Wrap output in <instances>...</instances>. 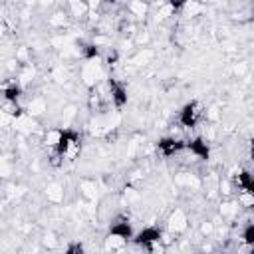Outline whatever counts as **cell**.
<instances>
[{"label":"cell","instance_id":"cell-3","mask_svg":"<svg viewBox=\"0 0 254 254\" xmlns=\"http://www.w3.org/2000/svg\"><path fill=\"white\" fill-rule=\"evenodd\" d=\"M135 244L137 246H141V248H145L147 244H153V242H163V232L157 228V226H147V228H143V230H139L137 234H135Z\"/></svg>","mask_w":254,"mask_h":254},{"label":"cell","instance_id":"cell-6","mask_svg":"<svg viewBox=\"0 0 254 254\" xmlns=\"http://www.w3.org/2000/svg\"><path fill=\"white\" fill-rule=\"evenodd\" d=\"M232 187L234 189H238V190H250V192H254V183H252V175L248 173V171H240V173H236L234 177H232Z\"/></svg>","mask_w":254,"mask_h":254},{"label":"cell","instance_id":"cell-16","mask_svg":"<svg viewBox=\"0 0 254 254\" xmlns=\"http://www.w3.org/2000/svg\"><path fill=\"white\" fill-rule=\"evenodd\" d=\"M101 2H105V4H115L117 0H101Z\"/></svg>","mask_w":254,"mask_h":254},{"label":"cell","instance_id":"cell-8","mask_svg":"<svg viewBox=\"0 0 254 254\" xmlns=\"http://www.w3.org/2000/svg\"><path fill=\"white\" fill-rule=\"evenodd\" d=\"M20 95H22V87H20V83H16V81H8V83H4V85L0 87V97L18 101Z\"/></svg>","mask_w":254,"mask_h":254},{"label":"cell","instance_id":"cell-2","mask_svg":"<svg viewBox=\"0 0 254 254\" xmlns=\"http://www.w3.org/2000/svg\"><path fill=\"white\" fill-rule=\"evenodd\" d=\"M157 151L163 155V157H173L181 151H185V141L177 139V137H163L159 143H157Z\"/></svg>","mask_w":254,"mask_h":254},{"label":"cell","instance_id":"cell-1","mask_svg":"<svg viewBox=\"0 0 254 254\" xmlns=\"http://www.w3.org/2000/svg\"><path fill=\"white\" fill-rule=\"evenodd\" d=\"M202 115H204V109H202L200 101L192 99V101L185 103V107L179 111V123H181L185 129H192V127H196V125L200 123Z\"/></svg>","mask_w":254,"mask_h":254},{"label":"cell","instance_id":"cell-4","mask_svg":"<svg viewBox=\"0 0 254 254\" xmlns=\"http://www.w3.org/2000/svg\"><path fill=\"white\" fill-rule=\"evenodd\" d=\"M109 93H111V101L117 109H121L125 103H127V87L115 79L109 81Z\"/></svg>","mask_w":254,"mask_h":254},{"label":"cell","instance_id":"cell-10","mask_svg":"<svg viewBox=\"0 0 254 254\" xmlns=\"http://www.w3.org/2000/svg\"><path fill=\"white\" fill-rule=\"evenodd\" d=\"M127 244V240L125 238H121V236H117V234H107V238H105V248L107 250H121L123 246Z\"/></svg>","mask_w":254,"mask_h":254},{"label":"cell","instance_id":"cell-7","mask_svg":"<svg viewBox=\"0 0 254 254\" xmlns=\"http://www.w3.org/2000/svg\"><path fill=\"white\" fill-rule=\"evenodd\" d=\"M109 232H111V234H117V236H121V238H125V240L133 238V228H131L129 220H125V218H119V220H115V222L111 224Z\"/></svg>","mask_w":254,"mask_h":254},{"label":"cell","instance_id":"cell-9","mask_svg":"<svg viewBox=\"0 0 254 254\" xmlns=\"http://www.w3.org/2000/svg\"><path fill=\"white\" fill-rule=\"evenodd\" d=\"M169 228H171V230H175V232H181V230H185V228H187V218H185V214H183L181 210H175V212L171 214Z\"/></svg>","mask_w":254,"mask_h":254},{"label":"cell","instance_id":"cell-11","mask_svg":"<svg viewBox=\"0 0 254 254\" xmlns=\"http://www.w3.org/2000/svg\"><path fill=\"white\" fill-rule=\"evenodd\" d=\"M129 10H131V14L133 16H145L147 14V10H149V6H147V2L145 0H131L129 2Z\"/></svg>","mask_w":254,"mask_h":254},{"label":"cell","instance_id":"cell-13","mask_svg":"<svg viewBox=\"0 0 254 254\" xmlns=\"http://www.w3.org/2000/svg\"><path fill=\"white\" fill-rule=\"evenodd\" d=\"M242 240L246 242V244H254V224L252 222H248L246 226H244V230H242Z\"/></svg>","mask_w":254,"mask_h":254},{"label":"cell","instance_id":"cell-12","mask_svg":"<svg viewBox=\"0 0 254 254\" xmlns=\"http://www.w3.org/2000/svg\"><path fill=\"white\" fill-rule=\"evenodd\" d=\"M238 204L244 208H252L254 206V192L250 190H238Z\"/></svg>","mask_w":254,"mask_h":254},{"label":"cell","instance_id":"cell-14","mask_svg":"<svg viewBox=\"0 0 254 254\" xmlns=\"http://www.w3.org/2000/svg\"><path fill=\"white\" fill-rule=\"evenodd\" d=\"M69 4H71V10H73L75 16H83L85 10H87V4L83 0H69Z\"/></svg>","mask_w":254,"mask_h":254},{"label":"cell","instance_id":"cell-5","mask_svg":"<svg viewBox=\"0 0 254 254\" xmlns=\"http://www.w3.org/2000/svg\"><path fill=\"white\" fill-rule=\"evenodd\" d=\"M185 149H189V151H190V155H192V157H196V159H200V161H206V159H208V155H210L206 141H204V139H200V137L190 139L189 143H185Z\"/></svg>","mask_w":254,"mask_h":254},{"label":"cell","instance_id":"cell-15","mask_svg":"<svg viewBox=\"0 0 254 254\" xmlns=\"http://www.w3.org/2000/svg\"><path fill=\"white\" fill-rule=\"evenodd\" d=\"M81 250H83L81 244H71V246H67V252H81Z\"/></svg>","mask_w":254,"mask_h":254}]
</instances>
